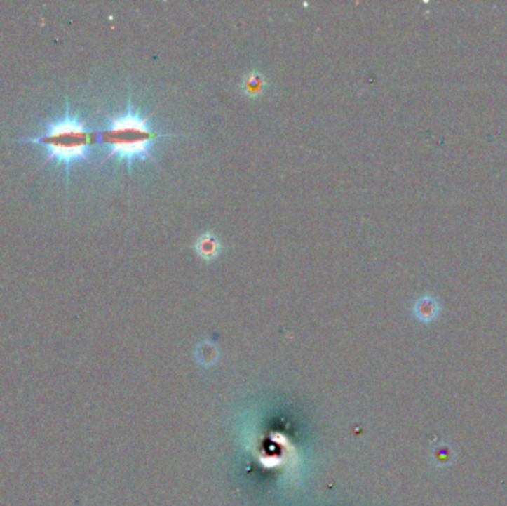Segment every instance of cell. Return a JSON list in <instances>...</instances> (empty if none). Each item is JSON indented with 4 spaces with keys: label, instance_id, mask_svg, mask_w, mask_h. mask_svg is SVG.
Returning <instances> with one entry per match:
<instances>
[{
    "label": "cell",
    "instance_id": "3957f363",
    "mask_svg": "<svg viewBox=\"0 0 507 506\" xmlns=\"http://www.w3.org/2000/svg\"><path fill=\"white\" fill-rule=\"evenodd\" d=\"M218 248H219L218 241L211 235H205L199 238V241L196 242V251L199 253V255L205 258V260L214 258L218 254Z\"/></svg>",
    "mask_w": 507,
    "mask_h": 506
},
{
    "label": "cell",
    "instance_id": "277c9868",
    "mask_svg": "<svg viewBox=\"0 0 507 506\" xmlns=\"http://www.w3.org/2000/svg\"><path fill=\"white\" fill-rule=\"evenodd\" d=\"M263 84H264L263 79L257 73L251 74L250 77H246V79H245V88L250 94H258L259 89L263 88Z\"/></svg>",
    "mask_w": 507,
    "mask_h": 506
},
{
    "label": "cell",
    "instance_id": "7a4b0ae2",
    "mask_svg": "<svg viewBox=\"0 0 507 506\" xmlns=\"http://www.w3.org/2000/svg\"><path fill=\"white\" fill-rule=\"evenodd\" d=\"M159 137L150 128L147 119L133 109L114 116L106 128L97 133V141L107 147L109 157H119L126 161L149 157L151 145Z\"/></svg>",
    "mask_w": 507,
    "mask_h": 506
},
{
    "label": "cell",
    "instance_id": "6da1fadb",
    "mask_svg": "<svg viewBox=\"0 0 507 506\" xmlns=\"http://www.w3.org/2000/svg\"><path fill=\"white\" fill-rule=\"evenodd\" d=\"M32 145L42 146L48 150L45 162L57 161L66 165L67 175L72 164L88 158V152L97 142V134L86 126V122L72 114L66 109L62 118L48 124L45 131L36 137L21 138Z\"/></svg>",
    "mask_w": 507,
    "mask_h": 506
}]
</instances>
